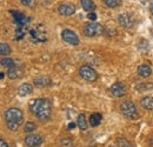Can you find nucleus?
Masks as SVG:
<instances>
[{"label": "nucleus", "instance_id": "obj_31", "mask_svg": "<svg viewBox=\"0 0 153 147\" xmlns=\"http://www.w3.org/2000/svg\"><path fill=\"white\" fill-rule=\"evenodd\" d=\"M150 11H151V13L153 14V2L151 4V6H150Z\"/></svg>", "mask_w": 153, "mask_h": 147}, {"label": "nucleus", "instance_id": "obj_23", "mask_svg": "<svg viewBox=\"0 0 153 147\" xmlns=\"http://www.w3.org/2000/svg\"><path fill=\"white\" fill-rule=\"evenodd\" d=\"M36 128H37L36 124H33V122H26V124H25V128H24V131H25L26 133H31V132H33Z\"/></svg>", "mask_w": 153, "mask_h": 147}, {"label": "nucleus", "instance_id": "obj_26", "mask_svg": "<svg viewBox=\"0 0 153 147\" xmlns=\"http://www.w3.org/2000/svg\"><path fill=\"white\" fill-rule=\"evenodd\" d=\"M61 146L72 147V143H71V140H68V139H62V140H61Z\"/></svg>", "mask_w": 153, "mask_h": 147}, {"label": "nucleus", "instance_id": "obj_3", "mask_svg": "<svg viewBox=\"0 0 153 147\" xmlns=\"http://www.w3.org/2000/svg\"><path fill=\"white\" fill-rule=\"evenodd\" d=\"M120 110H121V113L125 117H127L130 119H138L139 118L138 110H137L135 105H134L132 101H125V102H123L121 106H120Z\"/></svg>", "mask_w": 153, "mask_h": 147}, {"label": "nucleus", "instance_id": "obj_25", "mask_svg": "<svg viewBox=\"0 0 153 147\" xmlns=\"http://www.w3.org/2000/svg\"><path fill=\"white\" fill-rule=\"evenodd\" d=\"M22 5L28 6V7H34L36 6V0H20Z\"/></svg>", "mask_w": 153, "mask_h": 147}, {"label": "nucleus", "instance_id": "obj_14", "mask_svg": "<svg viewBox=\"0 0 153 147\" xmlns=\"http://www.w3.org/2000/svg\"><path fill=\"white\" fill-rule=\"evenodd\" d=\"M141 106L145 110H153V98L152 97H145L141 99Z\"/></svg>", "mask_w": 153, "mask_h": 147}, {"label": "nucleus", "instance_id": "obj_17", "mask_svg": "<svg viewBox=\"0 0 153 147\" xmlns=\"http://www.w3.org/2000/svg\"><path fill=\"white\" fill-rule=\"evenodd\" d=\"M78 126L81 131H86L87 129V121H86V118H85V114H79L78 117Z\"/></svg>", "mask_w": 153, "mask_h": 147}, {"label": "nucleus", "instance_id": "obj_13", "mask_svg": "<svg viewBox=\"0 0 153 147\" xmlns=\"http://www.w3.org/2000/svg\"><path fill=\"white\" fill-rule=\"evenodd\" d=\"M81 2V6H82V8L85 10V11H87V12H93L94 10H96V4L92 1V0H81L80 1Z\"/></svg>", "mask_w": 153, "mask_h": 147}, {"label": "nucleus", "instance_id": "obj_4", "mask_svg": "<svg viewBox=\"0 0 153 147\" xmlns=\"http://www.w3.org/2000/svg\"><path fill=\"white\" fill-rule=\"evenodd\" d=\"M84 33L87 37H98L104 33V26L101 24H97V22L87 24L84 28Z\"/></svg>", "mask_w": 153, "mask_h": 147}, {"label": "nucleus", "instance_id": "obj_12", "mask_svg": "<svg viewBox=\"0 0 153 147\" xmlns=\"http://www.w3.org/2000/svg\"><path fill=\"white\" fill-rule=\"evenodd\" d=\"M32 91H33L32 85H30V84H22L19 87V90H18V93H19V95H21V97H26V95L31 94Z\"/></svg>", "mask_w": 153, "mask_h": 147}, {"label": "nucleus", "instance_id": "obj_29", "mask_svg": "<svg viewBox=\"0 0 153 147\" xmlns=\"http://www.w3.org/2000/svg\"><path fill=\"white\" fill-rule=\"evenodd\" d=\"M0 147H8V144H7L4 139H1V140H0Z\"/></svg>", "mask_w": 153, "mask_h": 147}, {"label": "nucleus", "instance_id": "obj_1", "mask_svg": "<svg viewBox=\"0 0 153 147\" xmlns=\"http://www.w3.org/2000/svg\"><path fill=\"white\" fill-rule=\"evenodd\" d=\"M30 111L37 115L39 120H47L51 117L52 105L47 99H37L31 102Z\"/></svg>", "mask_w": 153, "mask_h": 147}, {"label": "nucleus", "instance_id": "obj_22", "mask_svg": "<svg viewBox=\"0 0 153 147\" xmlns=\"http://www.w3.org/2000/svg\"><path fill=\"white\" fill-rule=\"evenodd\" d=\"M117 144H118L119 147H133L132 144H131L128 140H126V139H124V138L118 139V140H117Z\"/></svg>", "mask_w": 153, "mask_h": 147}, {"label": "nucleus", "instance_id": "obj_11", "mask_svg": "<svg viewBox=\"0 0 153 147\" xmlns=\"http://www.w3.org/2000/svg\"><path fill=\"white\" fill-rule=\"evenodd\" d=\"M152 73V68L149 65H140L138 67V74L141 78H149Z\"/></svg>", "mask_w": 153, "mask_h": 147}, {"label": "nucleus", "instance_id": "obj_28", "mask_svg": "<svg viewBox=\"0 0 153 147\" xmlns=\"http://www.w3.org/2000/svg\"><path fill=\"white\" fill-rule=\"evenodd\" d=\"M87 17H88V19H90V20H96L97 14L94 13V12H91V13H88V16H87Z\"/></svg>", "mask_w": 153, "mask_h": 147}, {"label": "nucleus", "instance_id": "obj_8", "mask_svg": "<svg viewBox=\"0 0 153 147\" xmlns=\"http://www.w3.org/2000/svg\"><path fill=\"white\" fill-rule=\"evenodd\" d=\"M110 91H111V93H112L114 97L120 98V97H124V95L126 94V87L124 86L123 82H115V84H113V85L111 86Z\"/></svg>", "mask_w": 153, "mask_h": 147}, {"label": "nucleus", "instance_id": "obj_7", "mask_svg": "<svg viewBox=\"0 0 153 147\" xmlns=\"http://www.w3.org/2000/svg\"><path fill=\"white\" fill-rule=\"evenodd\" d=\"M118 21H119V24H120L123 27H125V28H132L134 25L133 17H132L131 14H127V13L120 14L119 18H118Z\"/></svg>", "mask_w": 153, "mask_h": 147}, {"label": "nucleus", "instance_id": "obj_18", "mask_svg": "<svg viewBox=\"0 0 153 147\" xmlns=\"http://www.w3.org/2000/svg\"><path fill=\"white\" fill-rule=\"evenodd\" d=\"M7 74H8V78L10 79H18L20 75H21V72H20V70L18 68V67H12V68H10L8 70V72H7Z\"/></svg>", "mask_w": 153, "mask_h": 147}, {"label": "nucleus", "instance_id": "obj_16", "mask_svg": "<svg viewBox=\"0 0 153 147\" xmlns=\"http://www.w3.org/2000/svg\"><path fill=\"white\" fill-rule=\"evenodd\" d=\"M100 122H101V114H99V113H93V114L91 115V118H90V124H91V126L97 127L98 125H100Z\"/></svg>", "mask_w": 153, "mask_h": 147}, {"label": "nucleus", "instance_id": "obj_30", "mask_svg": "<svg viewBox=\"0 0 153 147\" xmlns=\"http://www.w3.org/2000/svg\"><path fill=\"white\" fill-rule=\"evenodd\" d=\"M74 126H76V124H74V122H70V124H68V129L74 128Z\"/></svg>", "mask_w": 153, "mask_h": 147}, {"label": "nucleus", "instance_id": "obj_6", "mask_svg": "<svg viewBox=\"0 0 153 147\" xmlns=\"http://www.w3.org/2000/svg\"><path fill=\"white\" fill-rule=\"evenodd\" d=\"M61 38H62V40L65 42H67L70 45H73V46L79 45V42H80L78 36H76L73 31H71V30H64L61 32Z\"/></svg>", "mask_w": 153, "mask_h": 147}, {"label": "nucleus", "instance_id": "obj_19", "mask_svg": "<svg viewBox=\"0 0 153 147\" xmlns=\"http://www.w3.org/2000/svg\"><path fill=\"white\" fill-rule=\"evenodd\" d=\"M0 54L4 55V56L11 54V47H10L7 44H5V42L0 44Z\"/></svg>", "mask_w": 153, "mask_h": 147}, {"label": "nucleus", "instance_id": "obj_27", "mask_svg": "<svg viewBox=\"0 0 153 147\" xmlns=\"http://www.w3.org/2000/svg\"><path fill=\"white\" fill-rule=\"evenodd\" d=\"M19 126H20V125H18V124H13V122H7V127L11 129V131H17Z\"/></svg>", "mask_w": 153, "mask_h": 147}, {"label": "nucleus", "instance_id": "obj_20", "mask_svg": "<svg viewBox=\"0 0 153 147\" xmlns=\"http://www.w3.org/2000/svg\"><path fill=\"white\" fill-rule=\"evenodd\" d=\"M1 65L4 67L12 68V67H14V61L12 59H10V58H4V59H1Z\"/></svg>", "mask_w": 153, "mask_h": 147}, {"label": "nucleus", "instance_id": "obj_24", "mask_svg": "<svg viewBox=\"0 0 153 147\" xmlns=\"http://www.w3.org/2000/svg\"><path fill=\"white\" fill-rule=\"evenodd\" d=\"M137 88H138V91H140V92H144V91H146L147 88H153V85L152 84H143V85H138L137 86Z\"/></svg>", "mask_w": 153, "mask_h": 147}, {"label": "nucleus", "instance_id": "obj_21", "mask_svg": "<svg viewBox=\"0 0 153 147\" xmlns=\"http://www.w3.org/2000/svg\"><path fill=\"white\" fill-rule=\"evenodd\" d=\"M104 2H105V5L106 6H108V7H111V8H115V7H118L119 5H120V0H102Z\"/></svg>", "mask_w": 153, "mask_h": 147}, {"label": "nucleus", "instance_id": "obj_15", "mask_svg": "<svg viewBox=\"0 0 153 147\" xmlns=\"http://www.w3.org/2000/svg\"><path fill=\"white\" fill-rule=\"evenodd\" d=\"M34 84L39 86V87H42V86H47L51 84V79L47 78V76H39L34 80Z\"/></svg>", "mask_w": 153, "mask_h": 147}, {"label": "nucleus", "instance_id": "obj_10", "mask_svg": "<svg viewBox=\"0 0 153 147\" xmlns=\"http://www.w3.org/2000/svg\"><path fill=\"white\" fill-rule=\"evenodd\" d=\"M25 144L30 147H38L42 144V138L40 135H28L25 138Z\"/></svg>", "mask_w": 153, "mask_h": 147}, {"label": "nucleus", "instance_id": "obj_5", "mask_svg": "<svg viewBox=\"0 0 153 147\" xmlns=\"http://www.w3.org/2000/svg\"><path fill=\"white\" fill-rule=\"evenodd\" d=\"M79 74L81 75L82 79H85L86 81H90V82H93L96 81L97 78H98V74L97 72L90 66L85 65V66H81L80 70H79Z\"/></svg>", "mask_w": 153, "mask_h": 147}, {"label": "nucleus", "instance_id": "obj_2", "mask_svg": "<svg viewBox=\"0 0 153 147\" xmlns=\"http://www.w3.org/2000/svg\"><path fill=\"white\" fill-rule=\"evenodd\" d=\"M5 119L6 122H13L20 125L24 120V113L19 108H10L5 113Z\"/></svg>", "mask_w": 153, "mask_h": 147}, {"label": "nucleus", "instance_id": "obj_9", "mask_svg": "<svg viewBox=\"0 0 153 147\" xmlns=\"http://www.w3.org/2000/svg\"><path fill=\"white\" fill-rule=\"evenodd\" d=\"M59 13L64 17H70L72 16L74 12H76V7L74 5H70V4H64V5H60L59 8H58Z\"/></svg>", "mask_w": 153, "mask_h": 147}]
</instances>
